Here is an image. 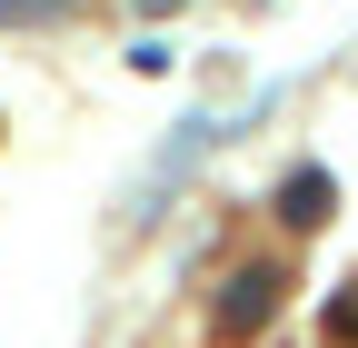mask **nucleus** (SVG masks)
<instances>
[{
    "instance_id": "1",
    "label": "nucleus",
    "mask_w": 358,
    "mask_h": 348,
    "mask_svg": "<svg viewBox=\"0 0 358 348\" xmlns=\"http://www.w3.org/2000/svg\"><path fill=\"white\" fill-rule=\"evenodd\" d=\"M279 289H289V269H279V259H249V269L219 289V338H249L268 309H279Z\"/></svg>"
},
{
    "instance_id": "2",
    "label": "nucleus",
    "mask_w": 358,
    "mask_h": 348,
    "mask_svg": "<svg viewBox=\"0 0 358 348\" xmlns=\"http://www.w3.org/2000/svg\"><path fill=\"white\" fill-rule=\"evenodd\" d=\"M329 219V180H319V169H299V180L279 189V229H319Z\"/></svg>"
},
{
    "instance_id": "3",
    "label": "nucleus",
    "mask_w": 358,
    "mask_h": 348,
    "mask_svg": "<svg viewBox=\"0 0 358 348\" xmlns=\"http://www.w3.org/2000/svg\"><path fill=\"white\" fill-rule=\"evenodd\" d=\"M329 338H338V348H358V289H338V298H329Z\"/></svg>"
}]
</instances>
